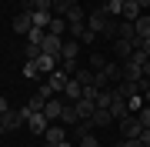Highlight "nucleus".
<instances>
[{
    "instance_id": "obj_1",
    "label": "nucleus",
    "mask_w": 150,
    "mask_h": 147,
    "mask_svg": "<svg viewBox=\"0 0 150 147\" xmlns=\"http://www.w3.org/2000/svg\"><path fill=\"white\" fill-rule=\"evenodd\" d=\"M107 20H110V13H107V7H103V4H97L93 10L87 13V30H93V33H100V30H103V23H107Z\"/></svg>"
},
{
    "instance_id": "obj_2",
    "label": "nucleus",
    "mask_w": 150,
    "mask_h": 147,
    "mask_svg": "<svg viewBox=\"0 0 150 147\" xmlns=\"http://www.w3.org/2000/svg\"><path fill=\"white\" fill-rule=\"evenodd\" d=\"M117 124H120V134H123V141H134V137H137L140 131H144V124L137 120V114H127L123 120H117Z\"/></svg>"
},
{
    "instance_id": "obj_3",
    "label": "nucleus",
    "mask_w": 150,
    "mask_h": 147,
    "mask_svg": "<svg viewBox=\"0 0 150 147\" xmlns=\"http://www.w3.org/2000/svg\"><path fill=\"white\" fill-rule=\"evenodd\" d=\"M47 127H50V117L43 114V110H37V114H30V117H27V131H30V134L43 137V134H47Z\"/></svg>"
},
{
    "instance_id": "obj_4",
    "label": "nucleus",
    "mask_w": 150,
    "mask_h": 147,
    "mask_svg": "<svg viewBox=\"0 0 150 147\" xmlns=\"http://www.w3.org/2000/svg\"><path fill=\"white\" fill-rule=\"evenodd\" d=\"M40 50L60 60V50H64V37H57V33H47V37H43V44H40Z\"/></svg>"
},
{
    "instance_id": "obj_5",
    "label": "nucleus",
    "mask_w": 150,
    "mask_h": 147,
    "mask_svg": "<svg viewBox=\"0 0 150 147\" xmlns=\"http://www.w3.org/2000/svg\"><path fill=\"white\" fill-rule=\"evenodd\" d=\"M30 27H33V13H30V10H20V13L13 17V30H17V33H23V37H27Z\"/></svg>"
},
{
    "instance_id": "obj_6",
    "label": "nucleus",
    "mask_w": 150,
    "mask_h": 147,
    "mask_svg": "<svg viewBox=\"0 0 150 147\" xmlns=\"http://www.w3.org/2000/svg\"><path fill=\"white\" fill-rule=\"evenodd\" d=\"M67 80H70V77H67V70H64V67H57V70H54V74L47 77V84H50V87H54V94H64Z\"/></svg>"
},
{
    "instance_id": "obj_7",
    "label": "nucleus",
    "mask_w": 150,
    "mask_h": 147,
    "mask_svg": "<svg viewBox=\"0 0 150 147\" xmlns=\"http://www.w3.org/2000/svg\"><path fill=\"white\" fill-rule=\"evenodd\" d=\"M134 50H137V40H113V54L120 57V64L134 54Z\"/></svg>"
},
{
    "instance_id": "obj_8",
    "label": "nucleus",
    "mask_w": 150,
    "mask_h": 147,
    "mask_svg": "<svg viewBox=\"0 0 150 147\" xmlns=\"http://www.w3.org/2000/svg\"><path fill=\"white\" fill-rule=\"evenodd\" d=\"M64 97H67L70 104H74V100H80V97H83V84H80V80H77V77H70V80H67V87H64Z\"/></svg>"
},
{
    "instance_id": "obj_9",
    "label": "nucleus",
    "mask_w": 150,
    "mask_h": 147,
    "mask_svg": "<svg viewBox=\"0 0 150 147\" xmlns=\"http://www.w3.org/2000/svg\"><path fill=\"white\" fill-rule=\"evenodd\" d=\"M43 141H47L50 147H57V144H64V141H67V131H64V127H57V124H50V127H47V134H43Z\"/></svg>"
},
{
    "instance_id": "obj_10",
    "label": "nucleus",
    "mask_w": 150,
    "mask_h": 147,
    "mask_svg": "<svg viewBox=\"0 0 150 147\" xmlns=\"http://www.w3.org/2000/svg\"><path fill=\"white\" fill-rule=\"evenodd\" d=\"M33 64H37V70H40V74H54L60 60H57V57H50V54H40L37 60H33Z\"/></svg>"
},
{
    "instance_id": "obj_11",
    "label": "nucleus",
    "mask_w": 150,
    "mask_h": 147,
    "mask_svg": "<svg viewBox=\"0 0 150 147\" xmlns=\"http://www.w3.org/2000/svg\"><path fill=\"white\" fill-rule=\"evenodd\" d=\"M80 40H77V37H70L67 40V44H64V50H60V60H77V54H80Z\"/></svg>"
},
{
    "instance_id": "obj_12",
    "label": "nucleus",
    "mask_w": 150,
    "mask_h": 147,
    "mask_svg": "<svg viewBox=\"0 0 150 147\" xmlns=\"http://www.w3.org/2000/svg\"><path fill=\"white\" fill-rule=\"evenodd\" d=\"M103 77L113 84H120L123 80V64H117V60H110V64H103Z\"/></svg>"
},
{
    "instance_id": "obj_13",
    "label": "nucleus",
    "mask_w": 150,
    "mask_h": 147,
    "mask_svg": "<svg viewBox=\"0 0 150 147\" xmlns=\"http://www.w3.org/2000/svg\"><path fill=\"white\" fill-rule=\"evenodd\" d=\"M74 107H77V114H80V120H90L93 110H97V104L87 100V97H80V100H74Z\"/></svg>"
},
{
    "instance_id": "obj_14",
    "label": "nucleus",
    "mask_w": 150,
    "mask_h": 147,
    "mask_svg": "<svg viewBox=\"0 0 150 147\" xmlns=\"http://www.w3.org/2000/svg\"><path fill=\"white\" fill-rule=\"evenodd\" d=\"M134 30H137V40H147L150 37V13H140L134 20Z\"/></svg>"
},
{
    "instance_id": "obj_15",
    "label": "nucleus",
    "mask_w": 150,
    "mask_h": 147,
    "mask_svg": "<svg viewBox=\"0 0 150 147\" xmlns=\"http://www.w3.org/2000/svg\"><path fill=\"white\" fill-rule=\"evenodd\" d=\"M60 120H64V127H77V124H80V114H77L74 104H64V114H60Z\"/></svg>"
},
{
    "instance_id": "obj_16",
    "label": "nucleus",
    "mask_w": 150,
    "mask_h": 147,
    "mask_svg": "<svg viewBox=\"0 0 150 147\" xmlns=\"http://www.w3.org/2000/svg\"><path fill=\"white\" fill-rule=\"evenodd\" d=\"M113 97H117V94H113V87H103V90H97V97H93V104H97V107H103V110H110V104H113Z\"/></svg>"
},
{
    "instance_id": "obj_17",
    "label": "nucleus",
    "mask_w": 150,
    "mask_h": 147,
    "mask_svg": "<svg viewBox=\"0 0 150 147\" xmlns=\"http://www.w3.org/2000/svg\"><path fill=\"white\" fill-rule=\"evenodd\" d=\"M140 13H144V10L137 7V0H123V10H120V17H123V20H130V23H134Z\"/></svg>"
},
{
    "instance_id": "obj_18",
    "label": "nucleus",
    "mask_w": 150,
    "mask_h": 147,
    "mask_svg": "<svg viewBox=\"0 0 150 147\" xmlns=\"http://www.w3.org/2000/svg\"><path fill=\"white\" fill-rule=\"evenodd\" d=\"M43 114L50 117V124H54V120H60V114H64V100H54V97H50L47 107H43Z\"/></svg>"
},
{
    "instance_id": "obj_19",
    "label": "nucleus",
    "mask_w": 150,
    "mask_h": 147,
    "mask_svg": "<svg viewBox=\"0 0 150 147\" xmlns=\"http://www.w3.org/2000/svg\"><path fill=\"white\" fill-rule=\"evenodd\" d=\"M100 37H107V40H117V37H120V20H117V17H110V20L103 23Z\"/></svg>"
},
{
    "instance_id": "obj_20",
    "label": "nucleus",
    "mask_w": 150,
    "mask_h": 147,
    "mask_svg": "<svg viewBox=\"0 0 150 147\" xmlns=\"http://www.w3.org/2000/svg\"><path fill=\"white\" fill-rule=\"evenodd\" d=\"M110 114H113V120H123V117L130 114L127 100H123V97H113V104H110Z\"/></svg>"
},
{
    "instance_id": "obj_21",
    "label": "nucleus",
    "mask_w": 150,
    "mask_h": 147,
    "mask_svg": "<svg viewBox=\"0 0 150 147\" xmlns=\"http://www.w3.org/2000/svg\"><path fill=\"white\" fill-rule=\"evenodd\" d=\"M90 124H93V127H107V124H113V114H110V110H103V107H97L93 117H90Z\"/></svg>"
},
{
    "instance_id": "obj_22",
    "label": "nucleus",
    "mask_w": 150,
    "mask_h": 147,
    "mask_svg": "<svg viewBox=\"0 0 150 147\" xmlns=\"http://www.w3.org/2000/svg\"><path fill=\"white\" fill-rule=\"evenodd\" d=\"M50 20H54V13H50V10H33V27L47 30V27H50Z\"/></svg>"
},
{
    "instance_id": "obj_23",
    "label": "nucleus",
    "mask_w": 150,
    "mask_h": 147,
    "mask_svg": "<svg viewBox=\"0 0 150 147\" xmlns=\"http://www.w3.org/2000/svg\"><path fill=\"white\" fill-rule=\"evenodd\" d=\"M47 100H50V97H43V94L37 90V94L27 100V110H30V114H37V110H43V107H47Z\"/></svg>"
},
{
    "instance_id": "obj_24",
    "label": "nucleus",
    "mask_w": 150,
    "mask_h": 147,
    "mask_svg": "<svg viewBox=\"0 0 150 147\" xmlns=\"http://www.w3.org/2000/svg\"><path fill=\"white\" fill-rule=\"evenodd\" d=\"M47 33L64 37V33H67V17H54V20H50V27H47Z\"/></svg>"
},
{
    "instance_id": "obj_25",
    "label": "nucleus",
    "mask_w": 150,
    "mask_h": 147,
    "mask_svg": "<svg viewBox=\"0 0 150 147\" xmlns=\"http://www.w3.org/2000/svg\"><path fill=\"white\" fill-rule=\"evenodd\" d=\"M43 37H47V30H40V27H30V33H27V44H43Z\"/></svg>"
},
{
    "instance_id": "obj_26",
    "label": "nucleus",
    "mask_w": 150,
    "mask_h": 147,
    "mask_svg": "<svg viewBox=\"0 0 150 147\" xmlns=\"http://www.w3.org/2000/svg\"><path fill=\"white\" fill-rule=\"evenodd\" d=\"M144 104H147V100H144V94H134V97H127V107H130V114H137V110L144 107Z\"/></svg>"
},
{
    "instance_id": "obj_27",
    "label": "nucleus",
    "mask_w": 150,
    "mask_h": 147,
    "mask_svg": "<svg viewBox=\"0 0 150 147\" xmlns=\"http://www.w3.org/2000/svg\"><path fill=\"white\" fill-rule=\"evenodd\" d=\"M103 7H107V13H110V17H120V10H123V0H103Z\"/></svg>"
},
{
    "instance_id": "obj_28",
    "label": "nucleus",
    "mask_w": 150,
    "mask_h": 147,
    "mask_svg": "<svg viewBox=\"0 0 150 147\" xmlns=\"http://www.w3.org/2000/svg\"><path fill=\"white\" fill-rule=\"evenodd\" d=\"M23 77H27V80H37V77H40V70H37V64H33V60L23 64Z\"/></svg>"
},
{
    "instance_id": "obj_29",
    "label": "nucleus",
    "mask_w": 150,
    "mask_h": 147,
    "mask_svg": "<svg viewBox=\"0 0 150 147\" xmlns=\"http://www.w3.org/2000/svg\"><path fill=\"white\" fill-rule=\"evenodd\" d=\"M40 54H43V50H40L37 44H27V47H23V57H27V60H37Z\"/></svg>"
},
{
    "instance_id": "obj_30",
    "label": "nucleus",
    "mask_w": 150,
    "mask_h": 147,
    "mask_svg": "<svg viewBox=\"0 0 150 147\" xmlns=\"http://www.w3.org/2000/svg\"><path fill=\"white\" fill-rule=\"evenodd\" d=\"M137 120H140L144 127H150V104H144V107L137 110Z\"/></svg>"
},
{
    "instance_id": "obj_31",
    "label": "nucleus",
    "mask_w": 150,
    "mask_h": 147,
    "mask_svg": "<svg viewBox=\"0 0 150 147\" xmlns=\"http://www.w3.org/2000/svg\"><path fill=\"white\" fill-rule=\"evenodd\" d=\"M80 147H100L97 134H93V131H90V134H83V137H80Z\"/></svg>"
},
{
    "instance_id": "obj_32",
    "label": "nucleus",
    "mask_w": 150,
    "mask_h": 147,
    "mask_svg": "<svg viewBox=\"0 0 150 147\" xmlns=\"http://www.w3.org/2000/svg\"><path fill=\"white\" fill-rule=\"evenodd\" d=\"M64 17H67V20H87V13L80 10V7H70V10H67Z\"/></svg>"
},
{
    "instance_id": "obj_33",
    "label": "nucleus",
    "mask_w": 150,
    "mask_h": 147,
    "mask_svg": "<svg viewBox=\"0 0 150 147\" xmlns=\"http://www.w3.org/2000/svg\"><path fill=\"white\" fill-rule=\"evenodd\" d=\"M103 64H107V60H103V57L93 50V54H90V70H103Z\"/></svg>"
},
{
    "instance_id": "obj_34",
    "label": "nucleus",
    "mask_w": 150,
    "mask_h": 147,
    "mask_svg": "<svg viewBox=\"0 0 150 147\" xmlns=\"http://www.w3.org/2000/svg\"><path fill=\"white\" fill-rule=\"evenodd\" d=\"M97 37H100V33H93V30H87L83 37H80V44H87V47H90V44H97Z\"/></svg>"
},
{
    "instance_id": "obj_35",
    "label": "nucleus",
    "mask_w": 150,
    "mask_h": 147,
    "mask_svg": "<svg viewBox=\"0 0 150 147\" xmlns=\"http://www.w3.org/2000/svg\"><path fill=\"white\" fill-rule=\"evenodd\" d=\"M117 147H140V141H137V137H134V141H120Z\"/></svg>"
},
{
    "instance_id": "obj_36",
    "label": "nucleus",
    "mask_w": 150,
    "mask_h": 147,
    "mask_svg": "<svg viewBox=\"0 0 150 147\" xmlns=\"http://www.w3.org/2000/svg\"><path fill=\"white\" fill-rule=\"evenodd\" d=\"M140 50H144V54L150 57V37H147V40H140Z\"/></svg>"
},
{
    "instance_id": "obj_37",
    "label": "nucleus",
    "mask_w": 150,
    "mask_h": 147,
    "mask_svg": "<svg viewBox=\"0 0 150 147\" xmlns=\"http://www.w3.org/2000/svg\"><path fill=\"white\" fill-rule=\"evenodd\" d=\"M140 74H144V77H150V57L144 60V67H140Z\"/></svg>"
},
{
    "instance_id": "obj_38",
    "label": "nucleus",
    "mask_w": 150,
    "mask_h": 147,
    "mask_svg": "<svg viewBox=\"0 0 150 147\" xmlns=\"http://www.w3.org/2000/svg\"><path fill=\"white\" fill-rule=\"evenodd\" d=\"M137 7L140 10H150V0H137Z\"/></svg>"
},
{
    "instance_id": "obj_39",
    "label": "nucleus",
    "mask_w": 150,
    "mask_h": 147,
    "mask_svg": "<svg viewBox=\"0 0 150 147\" xmlns=\"http://www.w3.org/2000/svg\"><path fill=\"white\" fill-rule=\"evenodd\" d=\"M7 110H10V107H7V100L0 97V114H7Z\"/></svg>"
},
{
    "instance_id": "obj_40",
    "label": "nucleus",
    "mask_w": 150,
    "mask_h": 147,
    "mask_svg": "<svg viewBox=\"0 0 150 147\" xmlns=\"http://www.w3.org/2000/svg\"><path fill=\"white\" fill-rule=\"evenodd\" d=\"M4 131H7V127H4V114H0V134H4Z\"/></svg>"
},
{
    "instance_id": "obj_41",
    "label": "nucleus",
    "mask_w": 150,
    "mask_h": 147,
    "mask_svg": "<svg viewBox=\"0 0 150 147\" xmlns=\"http://www.w3.org/2000/svg\"><path fill=\"white\" fill-rule=\"evenodd\" d=\"M57 147H74V144H70V141H64V144H57Z\"/></svg>"
},
{
    "instance_id": "obj_42",
    "label": "nucleus",
    "mask_w": 150,
    "mask_h": 147,
    "mask_svg": "<svg viewBox=\"0 0 150 147\" xmlns=\"http://www.w3.org/2000/svg\"><path fill=\"white\" fill-rule=\"evenodd\" d=\"M40 147H50V144H47V141H43V144H40Z\"/></svg>"
},
{
    "instance_id": "obj_43",
    "label": "nucleus",
    "mask_w": 150,
    "mask_h": 147,
    "mask_svg": "<svg viewBox=\"0 0 150 147\" xmlns=\"http://www.w3.org/2000/svg\"><path fill=\"white\" fill-rule=\"evenodd\" d=\"M93 4H103V0H93Z\"/></svg>"
},
{
    "instance_id": "obj_44",
    "label": "nucleus",
    "mask_w": 150,
    "mask_h": 147,
    "mask_svg": "<svg viewBox=\"0 0 150 147\" xmlns=\"http://www.w3.org/2000/svg\"><path fill=\"white\" fill-rule=\"evenodd\" d=\"M147 147H150V144H147Z\"/></svg>"
}]
</instances>
